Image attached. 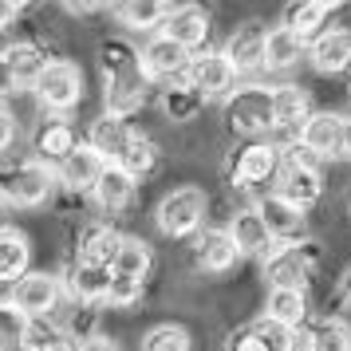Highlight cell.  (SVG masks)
I'll return each instance as SVG.
<instances>
[{
	"mask_svg": "<svg viewBox=\"0 0 351 351\" xmlns=\"http://www.w3.org/2000/svg\"><path fill=\"white\" fill-rule=\"evenodd\" d=\"M99 67H103V99H107V114H119L127 119L143 107L146 99V67H143V56L134 44L127 40H107L99 48Z\"/></svg>",
	"mask_w": 351,
	"mask_h": 351,
	"instance_id": "cell-1",
	"label": "cell"
},
{
	"mask_svg": "<svg viewBox=\"0 0 351 351\" xmlns=\"http://www.w3.org/2000/svg\"><path fill=\"white\" fill-rule=\"evenodd\" d=\"M276 197H285L288 206L296 209H308L316 206L319 197H324V178H319V166L316 158L308 154V150H300V146H292L285 158H280V170H276Z\"/></svg>",
	"mask_w": 351,
	"mask_h": 351,
	"instance_id": "cell-2",
	"label": "cell"
},
{
	"mask_svg": "<svg viewBox=\"0 0 351 351\" xmlns=\"http://www.w3.org/2000/svg\"><path fill=\"white\" fill-rule=\"evenodd\" d=\"M51 190H56V174H51V166H44L36 158H20L0 170V197L8 206L36 209L51 197Z\"/></svg>",
	"mask_w": 351,
	"mask_h": 351,
	"instance_id": "cell-3",
	"label": "cell"
},
{
	"mask_svg": "<svg viewBox=\"0 0 351 351\" xmlns=\"http://www.w3.org/2000/svg\"><path fill=\"white\" fill-rule=\"evenodd\" d=\"M206 209H209L206 190L182 186V190L166 193L158 202L154 221H158V229L166 237H193V233H202V225H206Z\"/></svg>",
	"mask_w": 351,
	"mask_h": 351,
	"instance_id": "cell-4",
	"label": "cell"
},
{
	"mask_svg": "<svg viewBox=\"0 0 351 351\" xmlns=\"http://www.w3.org/2000/svg\"><path fill=\"white\" fill-rule=\"evenodd\" d=\"M229 127L245 138H261L272 130V91L269 87H237L229 95Z\"/></svg>",
	"mask_w": 351,
	"mask_h": 351,
	"instance_id": "cell-5",
	"label": "cell"
},
{
	"mask_svg": "<svg viewBox=\"0 0 351 351\" xmlns=\"http://www.w3.org/2000/svg\"><path fill=\"white\" fill-rule=\"evenodd\" d=\"M36 99H40L48 111H56V114L80 107V99H83V71L71 64V60H51L48 71H44L40 83H36Z\"/></svg>",
	"mask_w": 351,
	"mask_h": 351,
	"instance_id": "cell-6",
	"label": "cell"
},
{
	"mask_svg": "<svg viewBox=\"0 0 351 351\" xmlns=\"http://www.w3.org/2000/svg\"><path fill=\"white\" fill-rule=\"evenodd\" d=\"M312 276V253L304 245H272L265 256V280L269 292H304Z\"/></svg>",
	"mask_w": 351,
	"mask_h": 351,
	"instance_id": "cell-7",
	"label": "cell"
},
{
	"mask_svg": "<svg viewBox=\"0 0 351 351\" xmlns=\"http://www.w3.org/2000/svg\"><path fill=\"white\" fill-rule=\"evenodd\" d=\"M186 83L202 99H229L237 91V71L229 67V60L221 51H202V56H190Z\"/></svg>",
	"mask_w": 351,
	"mask_h": 351,
	"instance_id": "cell-8",
	"label": "cell"
},
{
	"mask_svg": "<svg viewBox=\"0 0 351 351\" xmlns=\"http://www.w3.org/2000/svg\"><path fill=\"white\" fill-rule=\"evenodd\" d=\"M296 146L312 158H343V119L332 111H312L296 130Z\"/></svg>",
	"mask_w": 351,
	"mask_h": 351,
	"instance_id": "cell-9",
	"label": "cell"
},
{
	"mask_svg": "<svg viewBox=\"0 0 351 351\" xmlns=\"http://www.w3.org/2000/svg\"><path fill=\"white\" fill-rule=\"evenodd\" d=\"M8 300L16 304L28 319H48L56 312V304H60V276H51V272H28V276L16 280Z\"/></svg>",
	"mask_w": 351,
	"mask_h": 351,
	"instance_id": "cell-10",
	"label": "cell"
},
{
	"mask_svg": "<svg viewBox=\"0 0 351 351\" xmlns=\"http://www.w3.org/2000/svg\"><path fill=\"white\" fill-rule=\"evenodd\" d=\"M280 170V146L276 143H249L241 146V154L229 162V174H233V186H265L272 182Z\"/></svg>",
	"mask_w": 351,
	"mask_h": 351,
	"instance_id": "cell-11",
	"label": "cell"
},
{
	"mask_svg": "<svg viewBox=\"0 0 351 351\" xmlns=\"http://www.w3.org/2000/svg\"><path fill=\"white\" fill-rule=\"evenodd\" d=\"M256 213H261V221H265L272 241L296 245V241H304V233H308V213L296 209V206H288L285 197H276V193H265L261 206H256Z\"/></svg>",
	"mask_w": 351,
	"mask_h": 351,
	"instance_id": "cell-12",
	"label": "cell"
},
{
	"mask_svg": "<svg viewBox=\"0 0 351 351\" xmlns=\"http://www.w3.org/2000/svg\"><path fill=\"white\" fill-rule=\"evenodd\" d=\"M265 36H269V28L256 24V20L241 24L237 32L229 36V44H225L221 56L229 60V67H233L237 75H249L256 67H265Z\"/></svg>",
	"mask_w": 351,
	"mask_h": 351,
	"instance_id": "cell-13",
	"label": "cell"
},
{
	"mask_svg": "<svg viewBox=\"0 0 351 351\" xmlns=\"http://www.w3.org/2000/svg\"><path fill=\"white\" fill-rule=\"evenodd\" d=\"M162 36L174 40L178 48L197 51L209 36V12L202 4H178V8H170V16L162 24Z\"/></svg>",
	"mask_w": 351,
	"mask_h": 351,
	"instance_id": "cell-14",
	"label": "cell"
},
{
	"mask_svg": "<svg viewBox=\"0 0 351 351\" xmlns=\"http://www.w3.org/2000/svg\"><path fill=\"white\" fill-rule=\"evenodd\" d=\"M304 51L319 75H339L351 67V32L348 28H324Z\"/></svg>",
	"mask_w": 351,
	"mask_h": 351,
	"instance_id": "cell-15",
	"label": "cell"
},
{
	"mask_svg": "<svg viewBox=\"0 0 351 351\" xmlns=\"http://www.w3.org/2000/svg\"><path fill=\"white\" fill-rule=\"evenodd\" d=\"M143 67H146V80H178L190 71V51L178 48L174 40H166L162 32L150 36V44L143 51Z\"/></svg>",
	"mask_w": 351,
	"mask_h": 351,
	"instance_id": "cell-16",
	"label": "cell"
},
{
	"mask_svg": "<svg viewBox=\"0 0 351 351\" xmlns=\"http://www.w3.org/2000/svg\"><path fill=\"white\" fill-rule=\"evenodd\" d=\"M75 146H80V134H75V127H71L67 119H44L32 134L36 162H44V166H51V162L60 166Z\"/></svg>",
	"mask_w": 351,
	"mask_h": 351,
	"instance_id": "cell-17",
	"label": "cell"
},
{
	"mask_svg": "<svg viewBox=\"0 0 351 351\" xmlns=\"http://www.w3.org/2000/svg\"><path fill=\"white\" fill-rule=\"evenodd\" d=\"M130 138H134V130H130L127 119H119V114H99L95 123H91V130H87V146H91L107 166H119V158L127 154Z\"/></svg>",
	"mask_w": 351,
	"mask_h": 351,
	"instance_id": "cell-18",
	"label": "cell"
},
{
	"mask_svg": "<svg viewBox=\"0 0 351 351\" xmlns=\"http://www.w3.org/2000/svg\"><path fill=\"white\" fill-rule=\"evenodd\" d=\"M332 12H335V4H328V0H296V4H288V8H285L280 28H285V32H292L304 48H308V44L324 32V24H328V16H332Z\"/></svg>",
	"mask_w": 351,
	"mask_h": 351,
	"instance_id": "cell-19",
	"label": "cell"
},
{
	"mask_svg": "<svg viewBox=\"0 0 351 351\" xmlns=\"http://www.w3.org/2000/svg\"><path fill=\"white\" fill-rule=\"evenodd\" d=\"M237 256H241L237 245H233V237L225 229H202L197 241H193V261L206 272H229L237 265Z\"/></svg>",
	"mask_w": 351,
	"mask_h": 351,
	"instance_id": "cell-20",
	"label": "cell"
},
{
	"mask_svg": "<svg viewBox=\"0 0 351 351\" xmlns=\"http://www.w3.org/2000/svg\"><path fill=\"white\" fill-rule=\"evenodd\" d=\"M103 166H107V162L99 158L87 143H80L64 162H60V182H64L67 190H75V193H91L95 182H99V174H103Z\"/></svg>",
	"mask_w": 351,
	"mask_h": 351,
	"instance_id": "cell-21",
	"label": "cell"
},
{
	"mask_svg": "<svg viewBox=\"0 0 351 351\" xmlns=\"http://www.w3.org/2000/svg\"><path fill=\"white\" fill-rule=\"evenodd\" d=\"M225 233L233 237V245H237L241 256H269L272 245H276V241L269 237V229H265V221H261L256 209H241L237 217L229 221Z\"/></svg>",
	"mask_w": 351,
	"mask_h": 351,
	"instance_id": "cell-22",
	"label": "cell"
},
{
	"mask_svg": "<svg viewBox=\"0 0 351 351\" xmlns=\"http://www.w3.org/2000/svg\"><path fill=\"white\" fill-rule=\"evenodd\" d=\"M312 114V99L296 83L272 87V130H300Z\"/></svg>",
	"mask_w": 351,
	"mask_h": 351,
	"instance_id": "cell-23",
	"label": "cell"
},
{
	"mask_svg": "<svg viewBox=\"0 0 351 351\" xmlns=\"http://www.w3.org/2000/svg\"><path fill=\"white\" fill-rule=\"evenodd\" d=\"M91 197H95V206L103 209V213H123V209L130 206V197H134V178H130L123 166H103V174H99Z\"/></svg>",
	"mask_w": 351,
	"mask_h": 351,
	"instance_id": "cell-24",
	"label": "cell"
},
{
	"mask_svg": "<svg viewBox=\"0 0 351 351\" xmlns=\"http://www.w3.org/2000/svg\"><path fill=\"white\" fill-rule=\"evenodd\" d=\"M67 288H71V296H75L80 304L107 300L111 269H103V265H91V261H80V256H75V265L67 269Z\"/></svg>",
	"mask_w": 351,
	"mask_h": 351,
	"instance_id": "cell-25",
	"label": "cell"
},
{
	"mask_svg": "<svg viewBox=\"0 0 351 351\" xmlns=\"http://www.w3.org/2000/svg\"><path fill=\"white\" fill-rule=\"evenodd\" d=\"M0 56H4V64H8V71H12V80H16V91H36L40 75H44L48 64H51L36 44H16V48L0 51Z\"/></svg>",
	"mask_w": 351,
	"mask_h": 351,
	"instance_id": "cell-26",
	"label": "cell"
},
{
	"mask_svg": "<svg viewBox=\"0 0 351 351\" xmlns=\"http://www.w3.org/2000/svg\"><path fill=\"white\" fill-rule=\"evenodd\" d=\"M32 265V245L20 229H0V285L28 276Z\"/></svg>",
	"mask_w": 351,
	"mask_h": 351,
	"instance_id": "cell-27",
	"label": "cell"
},
{
	"mask_svg": "<svg viewBox=\"0 0 351 351\" xmlns=\"http://www.w3.org/2000/svg\"><path fill=\"white\" fill-rule=\"evenodd\" d=\"M119 241H123V233H114V225H107V221L87 225L80 233V261H91V265L111 269L114 253H119Z\"/></svg>",
	"mask_w": 351,
	"mask_h": 351,
	"instance_id": "cell-28",
	"label": "cell"
},
{
	"mask_svg": "<svg viewBox=\"0 0 351 351\" xmlns=\"http://www.w3.org/2000/svg\"><path fill=\"white\" fill-rule=\"evenodd\" d=\"M150 245L138 237H123L119 241V253H114L111 261V276H127V280H143L146 285V276H150Z\"/></svg>",
	"mask_w": 351,
	"mask_h": 351,
	"instance_id": "cell-29",
	"label": "cell"
},
{
	"mask_svg": "<svg viewBox=\"0 0 351 351\" xmlns=\"http://www.w3.org/2000/svg\"><path fill=\"white\" fill-rule=\"evenodd\" d=\"M114 16L123 20L130 32H162V24H166V16H170V4H158V0L114 4Z\"/></svg>",
	"mask_w": 351,
	"mask_h": 351,
	"instance_id": "cell-30",
	"label": "cell"
},
{
	"mask_svg": "<svg viewBox=\"0 0 351 351\" xmlns=\"http://www.w3.org/2000/svg\"><path fill=\"white\" fill-rule=\"evenodd\" d=\"M300 56H304V44L296 36L285 32L280 24L269 28V36H265V67L269 71H288V67L300 64Z\"/></svg>",
	"mask_w": 351,
	"mask_h": 351,
	"instance_id": "cell-31",
	"label": "cell"
},
{
	"mask_svg": "<svg viewBox=\"0 0 351 351\" xmlns=\"http://www.w3.org/2000/svg\"><path fill=\"white\" fill-rule=\"evenodd\" d=\"M265 319L280 324V328H300L308 319V300L304 292H269V304H265Z\"/></svg>",
	"mask_w": 351,
	"mask_h": 351,
	"instance_id": "cell-32",
	"label": "cell"
},
{
	"mask_svg": "<svg viewBox=\"0 0 351 351\" xmlns=\"http://www.w3.org/2000/svg\"><path fill=\"white\" fill-rule=\"evenodd\" d=\"M0 351H28V316L8 296L0 300Z\"/></svg>",
	"mask_w": 351,
	"mask_h": 351,
	"instance_id": "cell-33",
	"label": "cell"
},
{
	"mask_svg": "<svg viewBox=\"0 0 351 351\" xmlns=\"http://www.w3.org/2000/svg\"><path fill=\"white\" fill-rule=\"evenodd\" d=\"M28 351H80V339L48 319H28Z\"/></svg>",
	"mask_w": 351,
	"mask_h": 351,
	"instance_id": "cell-34",
	"label": "cell"
},
{
	"mask_svg": "<svg viewBox=\"0 0 351 351\" xmlns=\"http://www.w3.org/2000/svg\"><path fill=\"white\" fill-rule=\"evenodd\" d=\"M202 107H206V99L197 95L190 83H174V87H166V95H162V111L170 114L174 123H190V119H197Z\"/></svg>",
	"mask_w": 351,
	"mask_h": 351,
	"instance_id": "cell-35",
	"label": "cell"
},
{
	"mask_svg": "<svg viewBox=\"0 0 351 351\" xmlns=\"http://www.w3.org/2000/svg\"><path fill=\"white\" fill-rule=\"evenodd\" d=\"M119 166H123L134 182L146 178V174H154V166H158V146L150 143V138H143V134H134L127 143V154L119 158Z\"/></svg>",
	"mask_w": 351,
	"mask_h": 351,
	"instance_id": "cell-36",
	"label": "cell"
},
{
	"mask_svg": "<svg viewBox=\"0 0 351 351\" xmlns=\"http://www.w3.org/2000/svg\"><path fill=\"white\" fill-rule=\"evenodd\" d=\"M308 351H351V324L343 319H324L308 335Z\"/></svg>",
	"mask_w": 351,
	"mask_h": 351,
	"instance_id": "cell-37",
	"label": "cell"
},
{
	"mask_svg": "<svg viewBox=\"0 0 351 351\" xmlns=\"http://www.w3.org/2000/svg\"><path fill=\"white\" fill-rule=\"evenodd\" d=\"M143 351H190V332L182 324H158L143 339Z\"/></svg>",
	"mask_w": 351,
	"mask_h": 351,
	"instance_id": "cell-38",
	"label": "cell"
},
{
	"mask_svg": "<svg viewBox=\"0 0 351 351\" xmlns=\"http://www.w3.org/2000/svg\"><path fill=\"white\" fill-rule=\"evenodd\" d=\"M253 332L261 335L265 351H296V343H300L292 328H280V324H272V319H256Z\"/></svg>",
	"mask_w": 351,
	"mask_h": 351,
	"instance_id": "cell-39",
	"label": "cell"
},
{
	"mask_svg": "<svg viewBox=\"0 0 351 351\" xmlns=\"http://www.w3.org/2000/svg\"><path fill=\"white\" fill-rule=\"evenodd\" d=\"M146 285L143 280H127V276H111V288H107V304L111 308H134L143 300Z\"/></svg>",
	"mask_w": 351,
	"mask_h": 351,
	"instance_id": "cell-40",
	"label": "cell"
},
{
	"mask_svg": "<svg viewBox=\"0 0 351 351\" xmlns=\"http://www.w3.org/2000/svg\"><path fill=\"white\" fill-rule=\"evenodd\" d=\"M225 351H265V343H261V335H256L253 324H249V328H241V332L229 335V348Z\"/></svg>",
	"mask_w": 351,
	"mask_h": 351,
	"instance_id": "cell-41",
	"label": "cell"
},
{
	"mask_svg": "<svg viewBox=\"0 0 351 351\" xmlns=\"http://www.w3.org/2000/svg\"><path fill=\"white\" fill-rule=\"evenodd\" d=\"M12 138H16V119H12V111L0 103V154L12 146Z\"/></svg>",
	"mask_w": 351,
	"mask_h": 351,
	"instance_id": "cell-42",
	"label": "cell"
},
{
	"mask_svg": "<svg viewBox=\"0 0 351 351\" xmlns=\"http://www.w3.org/2000/svg\"><path fill=\"white\" fill-rule=\"evenodd\" d=\"M24 12L20 4H12V0H0V32L8 28V24H16V16Z\"/></svg>",
	"mask_w": 351,
	"mask_h": 351,
	"instance_id": "cell-43",
	"label": "cell"
},
{
	"mask_svg": "<svg viewBox=\"0 0 351 351\" xmlns=\"http://www.w3.org/2000/svg\"><path fill=\"white\" fill-rule=\"evenodd\" d=\"M16 91V80H12V71H8V64H4V56H0V103Z\"/></svg>",
	"mask_w": 351,
	"mask_h": 351,
	"instance_id": "cell-44",
	"label": "cell"
},
{
	"mask_svg": "<svg viewBox=\"0 0 351 351\" xmlns=\"http://www.w3.org/2000/svg\"><path fill=\"white\" fill-rule=\"evenodd\" d=\"M80 351H119V348H114L111 339H103V335H95V339H87V343H83Z\"/></svg>",
	"mask_w": 351,
	"mask_h": 351,
	"instance_id": "cell-45",
	"label": "cell"
},
{
	"mask_svg": "<svg viewBox=\"0 0 351 351\" xmlns=\"http://www.w3.org/2000/svg\"><path fill=\"white\" fill-rule=\"evenodd\" d=\"M99 4H67V12H71V16H87V12H95Z\"/></svg>",
	"mask_w": 351,
	"mask_h": 351,
	"instance_id": "cell-46",
	"label": "cell"
},
{
	"mask_svg": "<svg viewBox=\"0 0 351 351\" xmlns=\"http://www.w3.org/2000/svg\"><path fill=\"white\" fill-rule=\"evenodd\" d=\"M343 154L351 158V119H343Z\"/></svg>",
	"mask_w": 351,
	"mask_h": 351,
	"instance_id": "cell-47",
	"label": "cell"
},
{
	"mask_svg": "<svg viewBox=\"0 0 351 351\" xmlns=\"http://www.w3.org/2000/svg\"><path fill=\"white\" fill-rule=\"evenodd\" d=\"M343 300L351 304V272H348V276H343Z\"/></svg>",
	"mask_w": 351,
	"mask_h": 351,
	"instance_id": "cell-48",
	"label": "cell"
}]
</instances>
